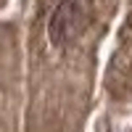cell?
Listing matches in <instances>:
<instances>
[{"label":"cell","instance_id":"cell-1","mask_svg":"<svg viewBox=\"0 0 132 132\" xmlns=\"http://www.w3.org/2000/svg\"><path fill=\"white\" fill-rule=\"evenodd\" d=\"M87 24V0H58L56 11L50 16V42L53 45H66L82 32Z\"/></svg>","mask_w":132,"mask_h":132}]
</instances>
